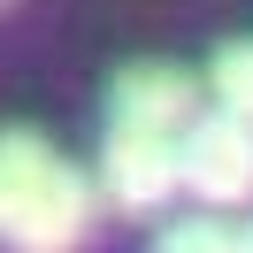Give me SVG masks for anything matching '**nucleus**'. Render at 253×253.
I'll use <instances>...</instances> for the list:
<instances>
[{"mask_svg": "<svg viewBox=\"0 0 253 253\" xmlns=\"http://www.w3.org/2000/svg\"><path fill=\"white\" fill-rule=\"evenodd\" d=\"M207 92H215L222 108L253 115V39H230V46L207 62Z\"/></svg>", "mask_w": 253, "mask_h": 253, "instance_id": "5", "label": "nucleus"}, {"mask_svg": "<svg viewBox=\"0 0 253 253\" xmlns=\"http://www.w3.org/2000/svg\"><path fill=\"white\" fill-rule=\"evenodd\" d=\"M184 184L200 207H246L253 200V115L238 108H200L184 123Z\"/></svg>", "mask_w": 253, "mask_h": 253, "instance_id": "3", "label": "nucleus"}, {"mask_svg": "<svg viewBox=\"0 0 253 253\" xmlns=\"http://www.w3.org/2000/svg\"><path fill=\"white\" fill-rule=\"evenodd\" d=\"M238 253H253V222H238Z\"/></svg>", "mask_w": 253, "mask_h": 253, "instance_id": "7", "label": "nucleus"}, {"mask_svg": "<svg viewBox=\"0 0 253 253\" xmlns=\"http://www.w3.org/2000/svg\"><path fill=\"white\" fill-rule=\"evenodd\" d=\"M176 184H184V130H154V123L108 115V138H100V192H108L123 215H146V207H161Z\"/></svg>", "mask_w": 253, "mask_h": 253, "instance_id": "2", "label": "nucleus"}, {"mask_svg": "<svg viewBox=\"0 0 253 253\" xmlns=\"http://www.w3.org/2000/svg\"><path fill=\"white\" fill-rule=\"evenodd\" d=\"M100 192L39 130H0V246L8 253H77L92 238Z\"/></svg>", "mask_w": 253, "mask_h": 253, "instance_id": "1", "label": "nucleus"}, {"mask_svg": "<svg viewBox=\"0 0 253 253\" xmlns=\"http://www.w3.org/2000/svg\"><path fill=\"white\" fill-rule=\"evenodd\" d=\"M154 253H238V222H215V215H184L154 238Z\"/></svg>", "mask_w": 253, "mask_h": 253, "instance_id": "6", "label": "nucleus"}, {"mask_svg": "<svg viewBox=\"0 0 253 253\" xmlns=\"http://www.w3.org/2000/svg\"><path fill=\"white\" fill-rule=\"evenodd\" d=\"M123 123H154V130H184L192 115H200V84L184 77L176 62H138L115 77V108Z\"/></svg>", "mask_w": 253, "mask_h": 253, "instance_id": "4", "label": "nucleus"}]
</instances>
